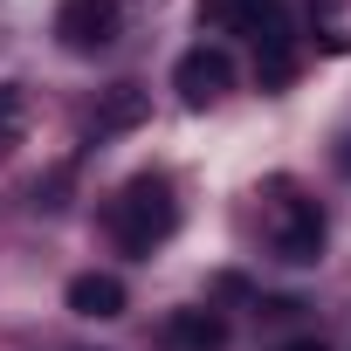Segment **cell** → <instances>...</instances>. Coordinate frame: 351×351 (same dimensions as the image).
Returning <instances> with one entry per match:
<instances>
[{"label": "cell", "mask_w": 351, "mask_h": 351, "mask_svg": "<svg viewBox=\"0 0 351 351\" xmlns=\"http://www.w3.org/2000/svg\"><path fill=\"white\" fill-rule=\"evenodd\" d=\"M165 344L172 351H221L228 344V317L221 310H172L165 317Z\"/></svg>", "instance_id": "5b68a950"}, {"label": "cell", "mask_w": 351, "mask_h": 351, "mask_svg": "<svg viewBox=\"0 0 351 351\" xmlns=\"http://www.w3.org/2000/svg\"><path fill=\"white\" fill-rule=\"evenodd\" d=\"M145 110H152V97H145L138 83H117V90H104V104H97L90 131H97V138H117V131H138V124H145Z\"/></svg>", "instance_id": "8992f818"}, {"label": "cell", "mask_w": 351, "mask_h": 351, "mask_svg": "<svg viewBox=\"0 0 351 351\" xmlns=\"http://www.w3.org/2000/svg\"><path fill=\"white\" fill-rule=\"evenodd\" d=\"M104 228H110V241L124 255H152L158 241H172V228H180L172 180H165V172H138V180H124L104 200Z\"/></svg>", "instance_id": "6da1fadb"}, {"label": "cell", "mask_w": 351, "mask_h": 351, "mask_svg": "<svg viewBox=\"0 0 351 351\" xmlns=\"http://www.w3.org/2000/svg\"><path fill=\"white\" fill-rule=\"evenodd\" d=\"M324 241H330V221H324V207H317V200H303V193H282V200H276V228H269V248H276V262H296V269H310V262H324Z\"/></svg>", "instance_id": "7a4b0ae2"}, {"label": "cell", "mask_w": 351, "mask_h": 351, "mask_svg": "<svg viewBox=\"0 0 351 351\" xmlns=\"http://www.w3.org/2000/svg\"><path fill=\"white\" fill-rule=\"evenodd\" d=\"M282 351H324V337H296V344H282Z\"/></svg>", "instance_id": "ba28073f"}, {"label": "cell", "mask_w": 351, "mask_h": 351, "mask_svg": "<svg viewBox=\"0 0 351 351\" xmlns=\"http://www.w3.org/2000/svg\"><path fill=\"white\" fill-rule=\"evenodd\" d=\"M117 0H62L56 8V42L69 49V56H97V49H110L117 42Z\"/></svg>", "instance_id": "3957f363"}, {"label": "cell", "mask_w": 351, "mask_h": 351, "mask_svg": "<svg viewBox=\"0 0 351 351\" xmlns=\"http://www.w3.org/2000/svg\"><path fill=\"white\" fill-rule=\"evenodd\" d=\"M172 90H180L186 104H221V97L234 90V62H228V49H214V42L186 49L180 62H172Z\"/></svg>", "instance_id": "277c9868"}, {"label": "cell", "mask_w": 351, "mask_h": 351, "mask_svg": "<svg viewBox=\"0 0 351 351\" xmlns=\"http://www.w3.org/2000/svg\"><path fill=\"white\" fill-rule=\"evenodd\" d=\"M69 310L76 317H124V282L104 276V269H90V276L69 282Z\"/></svg>", "instance_id": "52a82bcc"}]
</instances>
